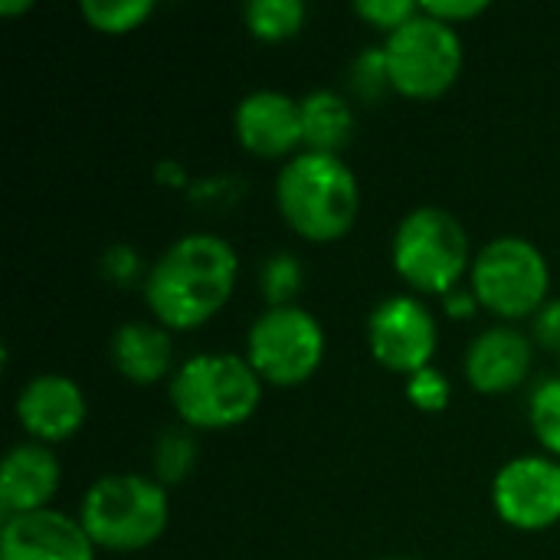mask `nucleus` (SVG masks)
Instances as JSON below:
<instances>
[{"mask_svg":"<svg viewBox=\"0 0 560 560\" xmlns=\"http://www.w3.org/2000/svg\"><path fill=\"white\" fill-rule=\"evenodd\" d=\"M240 272L236 249L213 233L180 236L144 279L148 308L164 328L190 331L210 322L233 295Z\"/></svg>","mask_w":560,"mask_h":560,"instance_id":"nucleus-1","label":"nucleus"},{"mask_svg":"<svg viewBox=\"0 0 560 560\" xmlns=\"http://www.w3.org/2000/svg\"><path fill=\"white\" fill-rule=\"evenodd\" d=\"M276 203L282 220L302 240L331 243L354 226L361 194L351 167L338 154L302 151L282 167L276 180Z\"/></svg>","mask_w":560,"mask_h":560,"instance_id":"nucleus-2","label":"nucleus"},{"mask_svg":"<svg viewBox=\"0 0 560 560\" xmlns=\"http://www.w3.org/2000/svg\"><path fill=\"white\" fill-rule=\"evenodd\" d=\"M262 400V377L240 354H194L171 381V404L190 430L246 423Z\"/></svg>","mask_w":560,"mask_h":560,"instance_id":"nucleus-3","label":"nucleus"},{"mask_svg":"<svg viewBox=\"0 0 560 560\" xmlns=\"http://www.w3.org/2000/svg\"><path fill=\"white\" fill-rule=\"evenodd\" d=\"M171 509L164 486L144 476H102L82 499L79 522L95 548L144 551L167 528Z\"/></svg>","mask_w":560,"mask_h":560,"instance_id":"nucleus-4","label":"nucleus"},{"mask_svg":"<svg viewBox=\"0 0 560 560\" xmlns=\"http://www.w3.org/2000/svg\"><path fill=\"white\" fill-rule=\"evenodd\" d=\"M394 269L410 289L446 299L469 269L463 223L443 207L410 210L394 233Z\"/></svg>","mask_w":560,"mask_h":560,"instance_id":"nucleus-5","label":"nucleus"},{"mask_svg":"<svg viewBox=\"0 0 560 560\" xmlns=\"http://www.w3.org/2000/svg\"><path fill=\"white\" fill-rule=\"evenodd\" d=\"M551 269L545 253L522 236H499L472 259V295L499 318L538 315L548 302Z\"/></svg>","mask_w":560,"mask_h":560,"instance_id":"nucleus-6","label":"nucleus"},{"mask_svg":"<svg viewBox=\"0 0 560 560\" xmlns=\"http://www.w3.org/2000/svg\"><path fill=\"white\" fill-rule=\"evenodd\" d=\"M390 85L407 98H440L463 72V39L456 26L417 13L384 43Z\"/></svg>","mask_w":560,"mask_h":560,"instance_id":"nucleus-7","label":"nucleus"},{"mask_svg":"<svg viewBox=\"0 0 560 560\" xmlns=\"http://www.w3.org/2000/svg\"><path fill=\"white\" fill-rule=\"evenodd\" d=\"M325 358V331L299 305H282L262 312L246 338V361L253 371L279 387H295L308 381Z\"/></svg>","mask_w":560,"mask_h":560,"instance_id":"nucleus-8","label":"nucleus"},{"mask_svg":"<svg viewBox=\"0 0 560 560\" xmlns=\"http://www.w3.org/2000/svg\"><path fill=\"white\" fill-rule=\"evenodd\" d=\"M368 345L377 364L413 377L436 354V322L417 295H390L368 318Z\"/></svg>","mask_w":560,"mask_h":560,"instance_id":"nucleus-9","label":"nucleus"},{"mask_svg":"<svg viewBox=\"0 0 560 560\" xmlns=\"http://www.w3.org/2000/svg\"><path fill=\"white\" fill-rule=\"evenodd\" d=\"M492 502L505 525L545 532L560 522V463L548 456H518L492 482Z\"/></svg>","mask_w":560,"mask_h":560,"instance_id":"nucleus-10","label":"nucleus"},{"mask_svg":"<svg viewBox=\"0 0 560 560\" xmlns=\"http://www.w3.org/2000/svg\"><path fill=\"white\" fill-rule=\"evenodd\" d=\"M0 560H95V545L82 522L43 509L3 522Z\"/></svg>","mask_w":560,"mask_h":560,"instance_id":"nucleus-11","label":"nucleus"},{"mask_svg":"<svg viewBox=\"0 0 560 560\" xmlns=\"http://www.w3.org/2000/svg\"><path fill=\"white\" fill-rule=\"evenodd\" d=\"M233 131L240 144L256 158H282L305 141L302 102L276 89L249 92L233 115Z\"/></svg>","mask_w":560,"mask_h":560,"instance_id":"nucleus-12","label":"nucleus"},{"mask_svg":"<svg viewBox=\"0 0 560 560\" xmlns=\"http://www.w3.org/2000/svg\"><path fill=\"white\" fill-rule=\"evenodd\" d=\"M16 420L33 443H62L85 423V397L75 381L62 374H39L20 390Z\"/></svg>","mask_w":560,"mask_h":560,"instance_id":"nucleus-13","label":"nucleus"},{"mask_svg":"<svg viewBox=\"0 0 560 560\" xmlns=\"http://www.w3.org/2000/svg\"><path fill=\"white\" fill-rule=\"evenodd\" d=\"M59 489V459L43 443H16L0 463V512L3 522L49 509Z\"/></svg>","mask_w":560,"mask_h":560,"instance_id":"nucleus-14","label":"nucleus"},{"mask_svg":"<svg viewBox=\"0 0 560 560\" xmlns=\"http://www.w3.org/2000/svg\"><path fill=\"white\" fill-rule=\"evenodd\" d=\"M532 368V341L509 325L482 331L466 351V381L479 394H509L525 384Z\"/></svg>","mask_w":560,"mask_h":560,"instance_id":"nucleus-15","label":"nucleus"},{"mask_svg":"<svg viewBox=\"0 0 560 560\" xmlns=\"http://www.w3.org/2000/svg\"><path fill=\"white\" fill-rule=\"evenodd\" d=\"M174 345L164 328L128 322L112 338V361L118 374L131 384H154L171 371Z\"/></svg>","mask_w":560,"mask_h":560,"instance_id":"nucleus-16","label":"nucleus"},{"mask_svg":"<svg viewBox=\"0 0 560 560\" xmlns=\"http://www.w3.org/2000/svg\"><path fill=\"white\" fill-rule=\"evenodd\" d=\"M302 131L308 151L338 154L354 135V112L338 92L318 89L302 98Z\"/></svg>","mask_w":560,"mask_h":560,"instance_id":"nucleus-17","label":"nucleus"},{"mask_svg":"<svg viewBox=\"0 0 560 560\" xmlns=\"http://www.w3.org/2000/svg\"><path fill=\"white\" fill-rule=\"evenodd\" d=\"M243 16H246V26L256 39L279 43V39H289L302 30L305 3L302 0H249Z\"/></svg>","mask_w":560,"mask_h":560,"instance_id":"nucleus-18","label":"nucleus"},{"mask_svg":"<svg viewBox=\"0 0 560 560\" xmlns=\"http://www.w3.org/2000/svg\"><path fill=\"white\" fill-rule=\"evenodd\" d=\"M79 10L92 30L118 36V33L138 30L154 13V3L151 0H82Z\"/></svg>","mask_w":560,"mask_h":560,"instance_id":"nucleus-19","label":"nucleus"},{"mask_svg":"<svg viewBox=\"0 0 560 560\" xmlns=\"http://www.w3.org/2000/svg\"><path fill=\"white\" fill-rule=\"evenodd\" d=\"M197 463V440L184 427H171L158 436L154 446V476L161 486H174L194 472Z\"/></svg>","mask_w":560,"mask_h":560,"instance_id":"nucleus-20","label":"nucleus"},{"mask_svg":"<svg viewBox=\"0 0 560 560\" xmlns=\"http://www.w3.org/2000/svg\"><path fill=\"white\" fill-rule=\"evenodd\" d=\"M259 285H262V295H266L269 308L292 305V299H295L299 289H302V262H299L292 253H276V256H269V259L262 262Z\"/></svg>","mask_w":560,"mask_h":560,"instance_id":"nucleus-21","label":"nucleus"},{"mask_svg":"<svg viewBox=\"0 0 560 560\" xmlns=\"http://www.w3.org/2000/svg\"><path fill=\"white\" fill-rule=\"evenodd\" d=\"M528 417H532V430L541 440V446L560 459V377L535 390Z\"/></svg>","mask_w":560,"mask_h":560,"instance_id":"nucleus-22","label":"nucleus"},{"mask_svg":"<svg viewBox=\"0 0 560 560\" xmlns=\"http://www.w3.org/2000/svg\"><path fill=\"white\" fill-rule=\"evenodd\" d=\"M351 85H354V92H358L361 98H377V95L390 85L384 46H371V49H364V52L351 62Z\"/></svg>","mask_w":560,"mask_h":560,"instance_id":"nucleus-23","label":"nucleus"},{"mask_svg":"<svg viewBox=\"0 0 560 560\" xmlns=\"http://www.w3.org/2000/svg\"><path fill=\"white\" fill-rule=\"evenodd\" d=\"M354 13L361 20H368L371 26L387 30V36H390L394 30H400L407 20H413L420 13V3H413V0H358Z\"/></svg>","mask_w":560,"mask_h":560,"instance_id":"nucleus-24","label":"nucleus"},{"mask_svg":"<svg viewBox=\"0 0 560 560\" xmlns=\"http://www.w3.org/2000/svg\"><path fill=\"white\" fill-rule=\"evenodd\" d=\"M407 397L420 410H443L450 404V381L436 368H423L413 377H407Z\"/></svg>","mask_w":560,"mask_h":560,"instance_id":"nucleus-25","label":"nucleus"},{"mask_svg":"<svg viewBox=\"0 0 560 560\" xmlns=\"http://www.w3.org/2000/svg\"><path fill=\"white\" fill-rule=\"evenodd\" d=\"M138 272H141V256H138L131 246L118 243V246L105 249V256H102V276H105L108 282H115V285H131V282L138 279Z\"/></svg>","mask_w":560,"mask_h":560,"instance_id":"nucleus-26","label":"nucleus"},{"mask_svg":"<svg viewBox=\"0 0 560 560\" xmlns=\"http://www.w3.org/2000/svg\"><path fill=\"white\" fill-rule=\"evenodd\" d=\"M420 10L443 20V23H450V26H456L459 20H472L479 13H486L489 0H430V3H420Z\"/></svg>","mask_w":560,"mask_h":560,"instance_id":"nucleus-27","label":"nucleus"},{"mask_svg":"<svg viewBox=\"0 0 560 560\" xmlns=\"http://www.w3.org/2000/svg\"><path fill=\"white\" fill-rule=\"evenodd\" d=\"M535 338H538V345L560 354V299L545 302L541 312L535 315Z\"/></svg>","mask_w":560,"mask_h":560,"instance_id":"nucleus-28","label":"nucleus"},{"mask_svg":"<svg viewBox=\"0 0 560 560\" xmlns=\"http://www.w3.org/2000/svg\"><path fill=\"white\" fill-rule=\"evenodd\" d=\"M446 315H453V318H469L472 312H476V295H472V289L466 292V289H456V292H450L446 299Z\"/></svg>","mask_w":560,"mask_h":560,"instance_id":"nucleus-29","label":"nucleus"},{"mask_svg":"<svg viewBox=\"0 0 560 560\" xmlns=\"http://www.w3.org/2000/svg\"><path fill=\"white\" fill-rule=\"evenodd\" d=\"M158 180H164V184H171V187H184L187 184V174H184V167H177L174 161H164V164H158Z\"/></svg>","mask_w":560,"mask_h":560,"instance_id":"nucleus-30","label":"nucleus"},{"mask_svg":"<svg viewBox=\"0 0 560 560\" xmlns=\"http://www.w3.org/2000/svg\"><path fill=\"white\" fill-rule=\"evenodd\" d=\"M30 7H33L30 0H0V13H23Z\"/></svg>","mask_w":560,"mask_h":560,"instance_id":"nucleus-31","label":"nucleus"},{"mask_svg":"<svg viewBox=\"0 0 560 560\" xmlns=\"http://www.w3.org/2000/svg\"><path fill=\"white\" fill-rule=\"evenodd\" d=\"M387 560H404V558H387Z\"/></svg>","mask_w":560,"mask_h":560,"instance_id":"nucleus-32","label":"nucleus"}]
</instances>
